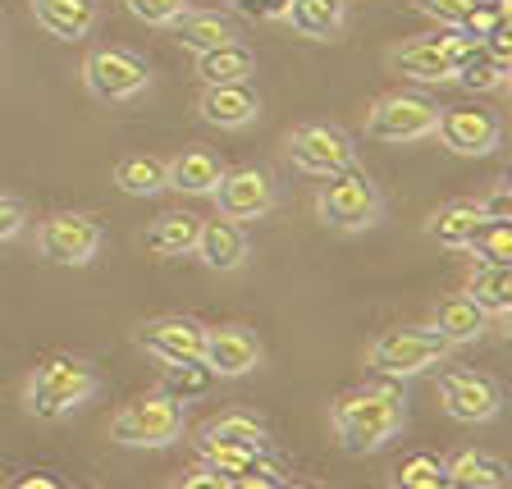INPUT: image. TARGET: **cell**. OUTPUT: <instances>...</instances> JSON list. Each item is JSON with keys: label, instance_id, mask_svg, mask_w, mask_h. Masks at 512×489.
Returning <instances> with one entry per match:
<instances>
[{"label": "cell", "instance_id": "6da1fadb", "mask_svg": "<svg viewBox=\"0 0 512 489\" xmlns=\"http://www.w3.org/2000/svg\"><path fill=\"white\" fill-rule=\"evenodd\" d=\"M334 435L348 453H375L403 430L407 403L394 384H366V389H348L330 412Z\"/></svg>", "mask_w": 512, "mask_h": 489}, {"label": "cell", "instance_id": "7a4b0ae2", "mask_svg": "<svg viewBox=\"0 0 512 489\" xmlns=\"http://www.w3.org/2000/svg\"><path fill=\"white\" fill-rule=\"evenodd\" d=\"M96 394V371L74 357V352H55L32 371L28 389H23V412L37 421H60V416L78 412L87 398Z\"/></svg>", "mask_w": 512, "mask_h": 489}, {"label": "cell", "instance_id": "3957f363", "mask_svg": "<svg viewBox=\"0 0 512 489\" xmlns=\"http://www.w3.org/2000/svg\"><path fill=\"white\" fill-rule=\"evenodd\" d=\"M384 202H380V188L366 170L348 165V170L330 174V183L316 192V215L330 229H343V234H357V229H371L380 220Z\"/></svg>", "mask_w": 512, "mask_h": 489}, {"label": "cell", "instance_id": "277c9868", "mask_svg": "<svg viewBox=\"0 0 512 489\" xmlns=\"http://www.w3.org/2000/svg\"><path fill=\"white\" fill-rule=\"evenodd\" d=\"M448 352H453V343L435 325H398V330H384L366 348V362L380 375H416V371L439 366Z\"/></svg>", "mask_w": 512, "mask_h": 489}, {"label": "cell", "instance_id": "5b68a950", "mask_svg": "<svg viewBox=\"0 0 512 489\" xmlns=\"http://www.w3.org/2000/svg\"><path fill=\"white\" fill-rule=\"evenodd\" d=\"M476 37H462V32H430V37H412L398 51H389V69H398L412 83H448V78L462 69L471 51H476Z\"/></svg>", "mask_w": 512, "mask_h": 489}, {"label": "cell", "instance_id": "8992f818", "mask_svg": "<svg viewBox=\"0 0 512 489\" xmlns=\"http://www.w3.org/2000/svg\"><path fill=\"white\" fill-rule=\"evenodd\" d=\"M435 124H439V106L421 92L380 96L366 110V138L384 142V147H407V142L435 138Z\"/></svg>", "mask_w": 512, "mask_h": 489}, {"label": "cell", "instance_id": "52a82bcc", "mask_svg": "<svg viewBox=\"0 0 512 489\" xmlns=\"http://www.w3.org/2000/svg\"><path fill=\"white\" fill-rule=\"evenodd\" d=\"M110 439L128 448H170L183 439V403L165 394L133 398L128 407H119L110 421Z\"/></svg>", "mask_w": 512, "mask_h": 489}, {"label": "cell", "instance_id": "ba28073f", "mask_svg": "<svg viewBox=\"0 0 512 489\" xmlns=\"http://www.w3.org/2000/svg\"><path fill=\"white\" fill-rule=\"evenodd\" d=\"M83 83L96 101H133L151 87V69L142 55L124 51V46H101V51L87 55Z\"/></svg>", "mask_w": 512, "mask_h": 489}, {"label": "cell", "instance_id": "9c48e42d", "mask_svg": "<svg viewBox=\"0 0 512 489\" xmlns=\"http://www.w3.org/2000/svg\"><path fill=\"white\" fill-rule=\"evenodd\" d=\"M215 206H220L224 220H261V215L275 211L279 202V183L266 165H238V170H224L215 183Z\"/></svg>", "mask_w": 512, "mask_h": 489}, {"label": "cell", "instance_id": "30bf717a", "mask_svg": "<svg viewBox=\"0 0 512 489\" xmlns=\"http://www.w3.org/2000/svg\"><path fill=\"white\" fill-rule=\"evenodd\" d=\"M106 234H101V224L92 215H51V220L37 224V252L55 266H87L96 252H101Z\"/></svg>", "mask_w": 512, "mask_h": 489}, {"label": "cell", "instance_id": "8fae6325", "mask_svg": "<svg viewBox=\"0 0 512 489\" xmlns=\"http://www.w3.org/2000/svg\"><path fill=\"white\" fill-rule=\"evenodd\" d=\"M288 156H293L298 170L330 179V174L348 170L352 160H357V147H352V138L334 124H302V128H293V138H288Z\"/></svg>", "mask_w": 512, "mask_h": 489}, {"label": "cell", "instance_id": "7c38bea8", "mask_svg": "<svg viewBox=\"0 0 512 489\" xmlns=\"http://www.w3.org/2000/svg\"><path fill=\"white\" fill-rule=\"evenodd\" d=\"M435 133L453 156H490L503 138V119L485 106H448L439 110Z\"/></svg>", "mask_w": 512, "mask_h": 489}, {"label": "cell", "instance_id": "4fadbf2b", "mask_svg": "<svg viewBox=\"0 0 512 489\" xmlns=\"http://www.w3.org/2000/svg\"><path fill=\"white\" fill-rule=\"evenodd\" d=\"M439 398H444V412L453 421H467V426L494 421L503 412V389L490 375L476 371H444L439 375Z\"/></svg>", "mask_w": 512, "mask_h": 489}, {"label": "cell", "instance_id": "5bb4252c", "mask_svg": "<svg viewBox=\"0 0 512 489\" xmlns=\"http://www.w3.org/2000/svg\"><path fill=\"white\" fill-rule=\"evenodd\" d=\"M202 362L215 371V380H238V375H247V371L261 366V339H256L247 325H220V330H206Z\"/></svg>", "mask_w": 512, "mask_h": 489}, {"label": "cell", "instance_id": "9a60e30c", "mask_svg": "<svg viewBox=\"0 0 512 489\" xmlns=\"http://www.w3.org/2000/svg\"><path fill=\"white\" fill-rule=\"evenodd\" d=\"M138 348H147L165 366L197 362L206 348V325H197L188 316H160V320H151L147 330H138Z\"/></svg>", "mask_w": 512, "mask_h": 489}, {"label": "cell", "instance_id": "2e32d148", "mask_svg": "<svg viewBox=\"0 0 512 489\" xmlns=\"http://www.w3.org/2000/svg\"><path fill=\"white\" fill-rule=\"evenodd\" d=\"M192 252L202 256L206 270H220V275H229V270H238L247 261V234L238 220H224V215H215V220H202V234H197V247Z\"/></svg>", "mask_w": 512, "mask_h": 489}, {"label": "cell", "instance_id": "e0dca14e", "mask_svg": "<svg viewBox=\"0 0 512 489\" xmlns=\"http://www.w3.org/2000/svg\"><path fill=\"white\" fill-rule=\"evenodd\" d=\"M197 115L215 128H247L261 115V101H256V92L247 83H220V87H206L202 92Z\"/></svg>", "mask_w": 512, "mask_h": 489}, {"label": "cell", "instance_id": "ac0fdd59", "mask_svg": "<svg viewBox=\"0 0 512 489\" xmlns=\"http://www.w3.org/2000/svg\"><path fill=\"white\" fill-rule=\"evenodd\" d=\"M32 14L60 42H83L101 19V5L96 0H32Z\"/></svg>", "mask_w": 512, "mask_h": 489}, {"label": "cell", "instance_id": "d6986e66", "mask_svg": "<svg viewBox=\"0 0 512 489\" xmlns=\"http://www.w3.org/2000/svg\"><path fill=\"white\" fill-rule=\"evenodd\" d=\"M220 174H224L220 156H211V151H183V156H174L165 165V188L188 192V197H211Z\"/></svg>", "mask_w": 512, "mask_h": 489}, {"label": "cell", "instance_id": "ffe728a7", "mask_svg": "<svg viewBox=\"0 0 512 489\" xmlns=\"http://www.w3.org/2000/svg\"><path fill=\"white\" fill-rule=\"evenodd\" d=\"M202 448H266V426L247 412L211 416V421L197 430V453H202Z\"/></svg>", "mask_w": 512, "mask_h": 489}, {"label": "cell", "instance_id": "44dd1931", "mask_svg": "<svg viewBox=\"0 0 512 489\" xmlns=\"http://www.w3.org/2000/svg\"><path fill=\"white\" fill-rule=\"evenodd\" d=\"M174 32H179V42L197 55L238 42V23L229 19V14H215V10H188L183 19H174Z\"/></svg>", "mask_w": 512, "mask_h": 489}, {"label": "cell", "instance_id": "7402d4cb", "mask_svg": "<svg viewBox=\"0 0 512 489\" xmlns=\"http://www.w3.org/2000/svg\"><path fill=\"white\" fill-rule=\"evenodd\" d=\"M197 234H202V215L192 211H165L151 220L147 229V247L160 256H188L197 247Z\"/></svg>", "mask_w": 512, "mask_h": 489}, {"label": "cell", "instance_id": "603a6c76", "mask_svg": "<svg viewBox=\"0 0 512 489\" xmlns=\"http://www.w3.org/2000/svg\"><path fill=\"white\" fill-rule=\"evenodd\" d=\"M197 74H202L206 87H220V83H247L256 74V55L247 46L229 42V46H215V51L197 55Z\"/></svg>", "mask_w": 512, "mask_h": 489}, {"label": "cell", "instance_id": "cb8c5ba5", "mask_svg": "<svg viewBox=\"0 0 512 489\" xmlns=\"http://www.w3.org/2000/svg\"><path fill=\"white\" fill-rule=\"evenodd\" d=\"M435 330L444 334L448 343H476L480 334L490 330V316L476 307V302L467 298V293H458V298H448L439 302L435 311Z\"/></svg>", "mask_w": 512, "mask_h": 489}, {"label": "cell", "instance_id": "d4e9b609", "mask_svg": "<svg viewBox=\"0 0 512 489\" xmlns=\"http://www.w3.org/2000/svg\"><path fill=\"white\" fill-rule=\"evenodd\" d=\"M480 224H485V215H480L476 202H448V206H439V211L430 215L426 234L435 238V243H444V247H467L471 238H476Z\"/></svg>", "mask_w": 512, "mask_h": 489}, {"label": "cell", "instance_id": "484cf974", "mask_svg": "<svg viewBox=\"0 0 512 489\" xmlns=\"http://www.w3.org/2000/svg\"><path fill=\"white\" fill-rule=\"evenodd\" d=\"M467 298L485 316H508L512 311V266H476L467 279Z\"/></svg>", "mask_w": 512, "mask_h": 489}, {"label": "cell", "instance_id": "4316f807", "mask_svg": "<svg viewBox=\"0 0 512 489\" xmlns=\"http://www.w3.org/2000/svg\"><path fill=\"white\" fill-rule=\"evenodd\" d=\"M284 19L293 23V32H302V37L330 42L343 28V0H293Z\"/></svg>", "mask_w": 512, "mask_h": 489}, {"label": "cell", "instance_id": "83f0119b", "mask_svg": "<svg viewBox=\"0 0 512 489\" xmlns=\"http://www.w3.org/2000/svg\"><path fill=\"white\" fill-rule=\"evenodd\" d=\"M453 489H503L508 467L499 458H485V453H458L453 462H444Z\"/></svg>", "mask_w": 512, "mask_h": 489}, {"label": "cell", "instance_id": "f1b7e54d", "mask_svg": "<svg viewBox=\"0 0 512 489\" xmlns=\"http://www.w3.org/2000/svg\"><path fill=\"white\" fill-rule=\"evenodd\" d=\"M215 384V371L197 357V362H174L165 366V380H160V394L174 398V403H192V398H206Z\"/></svg>", "mask_w": 512, "mask_h": 489}, {"label": "cell", "instance_id": "f546056e", "mask_svg": "<svg viewBox=\"0 0 512 489\" xmlns=\"http://www.w3.org/2000/svg\"><path fill=\"white\" fill-rule=\"evenodd\" d=\"M508 74H512L508 60H499V55H490L485 46H476V51L462 60V69L453 78H458L467 92H499V87L508 83Z\"/></svg>", "mask_w": 512, "mask_h": 489}, {"label": "cell", "instance_id": "4dcf8cb0", "mask_svg": "<svg viewBox=\"0 0 512 489\" xmlns=\"http://www.w3.org/2000/svg\"><path fill=\"white\" fill-rule=\"evenodd\" d=\"M115 183L128 197H151V192L165 188V160L156 156H124L115 165Z\"/></svg>", "mask_w": 512, "mask_h": 489}, {"label": "cell", "instance_id": "1f68e13d", "mask_svg": "<svg viewBox=\"0 0 512 489\" xmlns=\"http://www.w3.org/2000/svg\"><path fill=\"white\" fill-rule=\"evenodd\" d=\"M467 247L480 256V266H512V224L508 220H485Z\"/></svg>", "mask_w": 512, "mask_h": 489}, {"label": "cell", "instance_id": "d6a6232c", "mask_svg": "<svg viewBox=\"0 0 512 489\" xmlns=\"http://www.w3.org/2000/svg\"><path fill=\"white\" fill-rule=\"evenodd\" d=\"M202 462L234 485V480L252 476V471L266 462V448H202Z\"/></svg>", "mask_w": 512, "mask_h": 489}, {"label": "cell", "instance_id": "836d02e7", "mask_svg": "<svg viewBox=\"0 0 512 489\" xmlns=\"http://www.w3.org/2000/svg\"><path fill=\"white\" fill-rule=\"evenodd\" d=\"M394 485L398 489H453V480H448L444 462H439L435 453H416V458H407L403 467H398Z\"/></svg>", "mask_w": 512, "mask_h": 489}, {"label": "cell", "instance_id": "e575fe53", "mask_svg": "<svg viewBox=\"0 0 512 489\" xmlns=\"http://www.w3.org/2000/svg\"><path fill=\"white\" fill-rule=\"evenodd\" d=\"M508 23V0H476L471 5V14L462 19V37H476V42H485L494 28H503Z\"/></svg>", "mask_w": 512, "mask_h": 489}, {"label": "cell", "instance_id": "d590c367", "mask_svg": "<svg viewBox=\"0 0 512 489\" xmlns=\"http://www.w3.org/2000/svg\"><path fill=\"white\" fill-rule=\"evenodd\" d=\"M124 10L147 28H174V19L188 14V0H124Z\"/></svg>", "mask_w": 512, "mask_h": 489}, {"label": "cell", "instance_id": "8d00e7d4", "mask_svg": "<svg viewBox=\"0 0 512 489\" xmlns=\"http://www.w3.org/2000/svg\"><path fill=\"white\" fill-rule=\"evenodd\" d=\"M471 5H476V0H416V10L430 14L439 28H453V32L462 28V19L471 14Z\"/></svg>", "mask_w": 512, "mask_h": 489}, {"label": "cell", "instance_id": "74e56055", "mask_svg": "<svg viewBox=\"0 0 512 489\" xmlns=\"http://www.w3.org/2000/svg\"><path fill=\"white\" fill-rule=\"evenodd\" d=\"M28 229V206L19 197H0V243L5 238H19Z\"/></svg>", "mask_w": 512, "mask_h": 489}, {"label": "cell", "instance_id": "f35d334b", "mask_svg": "<svg viewBox=\"0 0 512 489\" xmlns=\"http://www.w3.org/2000/svg\"><path fill=\"white\" fill-rule=\"evenodd\" d=\"M476 206H480V215H485V220H512V188H508V183H494V188L485 192Z\"/></svg>", "mask_w": 512, "mask_h": 489}, {"label": "cell", "instance_id": "ab89813d", "mask_svg": "<svg viewBox=\"0 0 512 489\" xmlns=\"http://www.w3.org/2000/svg\"><path fill=\"white\" fill-rule=\"evenodd\" d=\"M174 489H229V480H224L220 471H211V467L202 462L197 471H183V476L174 480Z\"/></svg>", "mask_w": 512, "mask_h": 489}, {"label": "cell", "instance_id": "60d3db41", "mask_svg": "<svg viewBox=\"0 0 512 489\" xmlns=\"http://www.w3.org/2000/svg\"><path fill=\"white\" fill-rule=\"evenodd\" d=\"M229 489H279V467H275V462H261V467H256L252 476L234 480Z\"/></svg>", "mask_w": 512, "mask_h": 489}, {"label": "cell", "instance_id": "b9f144b4", "mask_svg": "<svg viewBox=\"0 0 512 489\" xmlns=\"http://www.w3.org/2000/svg\"><path fill=\"white\" fill-rule=\"evenodd\" d=\"M5 489H64V485L51 476V471H23V476H14Z\"/></svg>", "mask_w": 512, "mask_h": 489}, {"label": "cell", "instance_id": "7bdbcfd3", "mask_svg": "<svg viewBox=\"0 0 512 489\" xmlns=\"http://www.w3.org/2000/svg\"><path fill=\"white\" fill-rule=\"evenodd\" d=\"M243 5L256 14V19H284L293 0H243Z\"/></svg>", "mask_w": 512, "mask_h": 489}, {"label": "cell", "instance_id": "ee69618b", "mask_svg": "<svg viewBox=\"0 0 512 489\" xmlns=\"http://www.w3.org/2000/svg\"><path fill=\"white\" fill-rule=\"evenodd\" d=\"M279 489H320V485H311V480H279Z\"/></svg>", "mask_w": 512, "mask_h": 489}, {"label": "cell", "instance_id": "f6af8a7d", "mask_svg": "<svg viewBox=\"0 0 512 489\" xmlns=\"http://www.w3.org/2000/svg\"><path fill=\"white\" fill-rule=\"evenodd\" d=\"M64 489H96V485H64Z\"/></svg>", "mask_w": 512, "mask_h": 489}, {"label": "cell", "instance_id": "bcb514c9", "mask_svg": "<svg viewBox=\"0 0 512 489\" xmlns=\"http://www.w3.org/2000/svg\"><path fill=\"white\" fill-rule=\"evenodd\" d=\"M238 5H243V0H238Z\"/></svg>", "mask_w": 512, "mask_h": 489}]
</instances>
